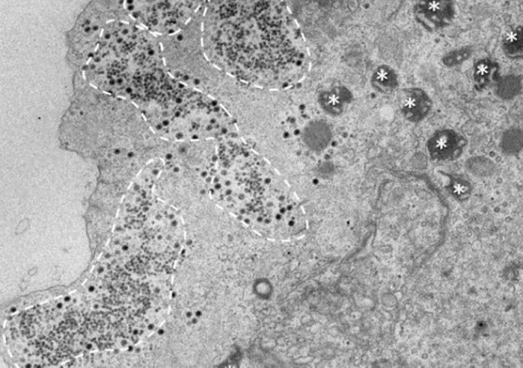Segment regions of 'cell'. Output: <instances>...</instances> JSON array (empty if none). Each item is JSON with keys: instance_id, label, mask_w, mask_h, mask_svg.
Instances as JSON below:
<instances>
[{"instance_id": "9a60e30c", "label": "cell", "mask_w": 523, "mask_h": 368, "mask_svg": "<svg viewBox=\"0 0 523 368\" xmlns=\"http://www.w3.org/2000/svg\"><path fill=\"white\" fill-rule=\"evenodd\" d=\"M521 87V80L518 77H506L498 83L497 93L503 99H511L519 92Z\"/></svg>"}, {"instance_id": "277c9868", "label": "cell", "mask_w": 523, "mask_h": 368, "mask_svg": "<svg viewBox=\"0 0 523 368\" xmlns=\"http://www.w3.org/2000/svg\"><path fill=\"white\" fill-rule=\"evenodd\" d=\"M196 1H123L129 18L157 36L176 33L185 26L201 8Z\"/></svg>"}, {"instance_id": "8fae6325", "label": "cell", "mask_w": 523, "mask_h": 368, "mask_svg": "<svg viewBox=\"0 0 523 368\" xmlns=\"http://www.w3.org/2000/svg\"><path fill=\"white\" fill-rule=\"evenodd\" d=\"M371 84L376 91L384 94L391 93L397 87L398 77L394 69L389 65H382L373 71Z\"/></svg>"}, {"instance_id": "7a4b0ae2", "label": "cell", "mask_w": 523, "mask_h": 368, "mask_svg": "<svg viewBox=\"0 0 523 368\" xmlns=\"http://www.w3.org/2000/svg\"><path fill=\"white\" fill-rule=\"evenodd\" d=\"M260 166L255 155L244 146L220 144L217 161L206 180L207 195L243 219L264 184L266 174Z\"/></svg>"}, {"instance_id": "30bf717a", "label": "cell", "mask_w": 523, "mask_h": 368, "mask_svg": "<svg viewBox=\"0 0 523 368\" xmlns=\"http://www.w3.org/2000/svg\"><path fill=\"white\" fill-rule=\"evenodd\" d=\"M303 140L311 150L319 152L325 149L332 138V131L327 122L315 120L308 123L302 132Z\"/></svg>"}, {"instance_id": "8992f818", "label": "cell", "mask_w": 523, "mask_h": 368, "mask_svg": "<svg viewBox=\"0 0 523 368\" xmlns=\"http://www.w3.org/2000/svg\"><path fill=\"white\" fill-rule=\"evenodd\" d=\"M416 20L429 31H435L449 25L456 14L451 1H422L413 7Z\"/></svg>"}, {"instance_id": "5bb4252c", "label": "cell", "mask_w": 523, "mask_h": 368, "mask_svg": "<svg viewBox=\"0 0 523 368\" xmlns=\"http://www.w3.org/2000/svg\"><path fill=\"white\" fill-rule=\"evenodd\" d=\"M502 149L508 154H514L521 149L522 136L521 130L517 128L510 129L503 135L501 141Z\"/></svg>"}, {"instance_id": "3957f363", "label": "cell", "mask_w": 523, "mask_h": 368, "mask_svg": "<svg viewBox=\"0 0 523 368\" xmlns=\"http://www.w3.org/2000/svg\"><path fill=\"white\" fill-rule=\"evenodd\" d=\"M301 217L296 200L276 177L267 185L248 225L273 238L296 234Z\"/></svg>"}, {"instance_id": "ba28073f", "label": "cell", "mask_w": 523, "mask_h": 368, "mask_svg": "<svg viewBox=\"0 0 523 368\" xmlns=\"http://www.w3.org/2000/svg\"><path fill=\"white\" fill-rule=\"evenodd\" d=\"M398 106L408 121L417 122L423 120L431 111L433 103L427 93L418 87L404 88L397 97Z\"/></svg>"}, {"instance_id": "7c38bea8", "label": "cell", "mask_w": 523, "mask_h": 368, "mask_svg": "<svg viewBox=\"0 0 523 368\" xmlns=\"http://www.w3.org/2000/svg\"><path fill=\"white\" fill-rule=\"evenodd\" d=\"M502 48L512 59L521 58L523 53L522 27L518 26L507 32L502 40Z\"/></svg>"}, {"instance_id": "6da1fadb", "label": "cell", "mask_w": 523, "mask_h": 368, "mask_svg": "<svg viewBox=\"0 0 523 368\" xmlns=\"http://www.w3.org/2000/svg\"><path fill=\"white\" fill-rule=\"evenodd\" d=\"M141 112L153 133L170 142L207 140L218 122L215 100L172 77L151 94Z\"/></svg>"}, {"instance_id": "5b68a950", "label": "cell", "mask_w": 523, "mask_h": 368, "mask_svg": "<svg viewBox=\"0 0 523 368\" xmlns=\"http://www.w3.org/2000/svg\"><path fill=\"white\" fill-rule=\"evenodd\" d=\"M116 18L113 1L89 3L67 34L69 62L77 67H83L98 48L106 24Z\"/></svg>"}, {"instance_id": "4fadbf2b", "label": "cell", "mask_w": 523, "mask_h": 368, "mask_svg": "<svg viewBox=\"0 0 523 368\" xmlns=\"http://www.w3.org/2000/svg\"><path fill=\"white\" fill-rule=\"evenodd\" d=\"M496 65L488 58L482 59L476 63L473 68V78L475 87L483 89L489 83Z\"/></svg>"}, {"instance_id": "2e32d148", "label": "cell", "mask_w": 523, "mask_h": 368, "mask_svg": "<svg viewBox=\"0 0 523 368\" xmlns=\"http://www.w3.org/2000/svg\"><path fill=\"white\" fill-rule=\"evenodd\" d=\"M472 53V49L470 46H464L447 52L442 57L441 61L446 67H454L468 60Z\"/></svg>"}, {"instance_id": "52a82bcc", "label": "cell", "mask_w": 523, "mask_h": 368, "mask_svg": "<svg viewBox=\"0 0 523 368\" xmlns=\"http://www.w3.org/2000/svg\"><path fill=\"white\" fill-rule=\"evenodd\" d=\"M466 145V139L460 133L449 129L438 130L427 143L429 153L437 161H450L459 158Z\"/></svg>"}, {"instance_id": "9c48e42d", "label": "cell", "mask_w": 523, "mask_h": 368, "mask_svg": "<svg viewBox=\"0 0 523 368\" xmlns=\"http://www.w3.org/2000/svg\"><path fill=\"white\" fill-rule=\"evenodd\" d=\"M353 99L350 90L345 86H338L322 92L318 102L322 109L328 114L337 116L343 113Z\"/></svg>"}]
</instances>
